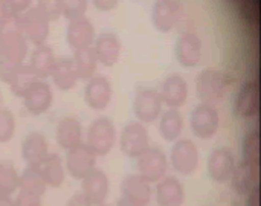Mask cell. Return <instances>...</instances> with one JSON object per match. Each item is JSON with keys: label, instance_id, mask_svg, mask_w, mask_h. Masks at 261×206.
I'll return each mask as SVG.
<instances>
[{"label": "cell", "instance_id": "cell-1", "mask_svg": "<svg viewBox=\"0 0 261 206\" xmlns=\"http://www.w3.org/2000/svg\"><path fill=\"white\" fill-rule=\"evenodd\" d=\"M28 55V38L24 37L17 17L0 26V58L23 64Z\"/></svg>", "mask_w": 261, "mask_h": 206}, {"label": "cell", "instance_id": "cell-2", "mask_svg": "<svg viewBox=\"0 0 261 206\" xmlns=\"http://www.w3.org/2000/svg\"><path fill=\"white\" fill-rule=\"evenodd\" d=\"M116 142V128L110 118H96L87 128L86 145L98 156H107Z\"/></svg>", "mask_w": 261, "mask_h": 206}, {"label": "cell", "instance_id": "cell-3", "mask_svg": "<svg viewBox=\"0 0 261 206\" xmlns=\"http://www.w3.org/2000/svg\"><path fill=\"white\" fill-rule=\"evenodd\" d=\"M18 24L24 37L35 46L46 44V40L50 32V18L41 12L37 6H31L28 11L17 17Z\"/></svg>", "mask_w": 261, "mask_h": 206}, {"label": "cell", "instance_id": "cell-4", "mask_svg": "<svg viewBox=\"0 0 261 206\" xmlns=\"http://www.w3.org/2000/svg\"><path fill=\"white\" fill-rule=\"evenodd\" d=\"M226 92V78L216 69H205L196 81V93L202 104L219 102Z\"/></svg>", "mask_w": 261, "mask_h": 206}, {"label": "cell", "instance_id": "cell-5", "mask_svg": "<svg viewBox=\"0 0 261 206\" xmlns=\"http://www.w3.org/2000/svg\"><path fill=\"white\" fill-rule=\"evenodd\" d=\"M168 168L165 153L158 147H148L136 158V170L147 182H159L165 177Z\"/></svg>", "mask_w": 261, "mask_h": 206}, {"label": "cell", "instance_id": "cell-6", "mask_svg": "<svg viewBox=\"0 0 261 206\" xmlns=\"http://www.w3.org/2000/svg\"><path fill=\"white\" fill-rule=\"evenodd\" d=\"M170 161L176 173L182 176H191L199 168L200 154L196 144L191 139H180L174 142L171 148Z\"/></svg>", "mask_w": 261, "mask_h": 206}, {"label": "cell", "instance_id": "cell-7", "mask_svg": "<svg viewBox=\"0 0 261 206\" xmlns=\"http://www.w3.org/2000/svg\"><path fill=\"white\" fill-rule=\"evenodd\" d=\"M96 154L83 142L78 147L66 151L64 167L69 176L75 181H83L96 168Z\"/></svg>", "mask_w": 261, "mask_h": 206}, {"label": "cell", "instance_id": "cell-8", "mask_svg": "<svg viewBox=\"0 0 261 206\" xmlns=\"http://www.w3.org/2000/svg\"><path fill=\"white\" fill-rule=\"evenodd\" d=\"M219 125H220L219 112L214 109V106L210 104H199L190 116L191 132L199 139L214 138L219 130Z\"/></svg>", "mask_w": 261, "mask_h": 206}, {"label": "cell", "instance_id": "cell-9", "mask_svg": "<svg viewBox=\"0 0 261 206\" xmlns=\"http://www.w3.org/2000/svg\"><path fill=\"white\" fill-rule=\"evenodd\" d=\"M162 98L154 89H139L133 99V113L139 122L150 124L158 119L162 112Z\"/></svg>", "mask_w": 261, "mask_h": 206}, {"label": "cell", "instance_id": "cell-10", "mask_svg": "<svg viewBox=\"0 0 261 206\" xmlns=\"http://www.w3.org/2000/svg\"><path fill=\"white\" fill-rule=\"evenodd\" d=\"M236 158L229 148L220 147L211 151L206 164L208 176L216 184H225L231 181L236 170Z\"/></svg>", "mask_w": 261, "mask_h": 206}, {"label": "cell", "instance_id": "cell-11", "mask_svg": "<svg viewBox=\"0 0 261 206\" xmlns=\"http://www.w3.org/2000/svg\"><path fill=\"white\" fill-rule=\"evenodd\" d=\"M119 147L127 158L133 159H136L144 150L148 148V132L142 122H130L122 128Z\"/></svg>", "mask_w": 261, "mask_h": 206}, {"label": "cell", "instance_id": "cell-12", "mask_svg": "<svg viewBox=\"0 0 261 206\" xmlns=\"http://www.w3.org/2000/svg\"><path fill=\"white\" fill-rule=\"evenodd\" d=\"M113 96L112 83L106 76H93L84 87V101L89 109L102 112L109 107Z\"/></svg>", "mask_w": 261, "mask_h": 206}, {"label": "cell", "instance_id": "cell-13", "mask_svg": "<svg viewBox=\"0 0 261 206\" xmlns=\"http://www.w3.org/2000/svg\"><path fill=\"white\" fill-rule=\"evenodd\" d=\"M66 41L73 52L92 47L95 43V28L92 21L87 17L70 20L66 29Z\"/></svg>", "mask_w": 261, "mask_h": 206}, {"label": "cell", "instance_id": "cell-14", "mask_svg": "<svg viewBox=\"0 0 261 206\" xmlns=\"http://www.w3.org/2000/svg\"><path fill=\"white\" fill-rule=\"evenodd\" d=\"M52 102H54L52 87L43 80H38L23 96L24 109L34 116H40L46 113L52 107Z\"/></svg>", "mask_w": 261, "mask_h": 206}, {"label": "cell", "instance_id": "cell-15", "mask_svg": "<svg viewBox=\"0 0 261 206\" xmlns=\"http://www.w3.org/2000/svg\"><path fill=\"white\" fill-rule=\"evenodd\" d=\"M260 84L257 81H248L242 86L236 102L234 112L243 119H251L260 112Z\"/></svg>", "mask_w": 261, "mask_h": 206}, {"label": "cell", "instance_id": "cell-16", "mask_svg": "<svg viewBox=\"0 0 261 206\" xmlns=\"http://www.w3.org/2000/svg\"><path fill=\"white\" fill-rule=\"evenodd\" d=\"M109 191H110L109 177L99 168H95L90 174H87L81 181V193L93 206L106 203Z\"/></svg>", "mask_w": 261, "mask_h": 206}, {"label": "cell", "instance_id": "cell-17", "mask_svg": "<svg viewBox=\"0 0 261 206\" xmlns=\"http://www.w3.org/2000/svg\"><path fill=\"white\" fill-rule=\"evenodd\" d=\"M122 199L138 206H147L151 200V187L139 174H128L121 182Z\"/></svg>", "mask_w": 261, "mask_h": 206}, {"label": "cell", "instance_id": "cell-18", "mask_svg": "<svg viewBox=\"0 0 261 206\" xmlns=\"http://www.w3.org/2000/svg\"><path fill=\"white\" fill-rule=\"evenodd\" d=\"M174 55L180 66L184 67H194L199 64L202 57V41L200 38L193 34L187 32L182 34L174 46Z\"/></svg>", "mask_w": 261, "mask_h": 206}, {"label": "cell", "instance_id": "cell-19", "mask_svg": "<svg viewBox=\"0 0 261 206\" xmlns=\"http://www.w3.org/2000/svg\"><path fill=\"white\" fill-rule=\"evenodd\" d=\"M49 154L47 139L40 132H31L21 142V158L28 167H38Z\"/></svg>", "mask_w": 261, "mask_h": 206}, {"label": "cell", "instance_id": "cell-20", "mask_svg": "<svg viewBox=\"0 0 261 206\" xmlns=\"http://www.w3.org/2000/svg\"><path fill=\"white\" fill-rule=\"evenodd\" d=\"M159 95L165 106L170 109H179L188 99V84L180 75H170L164 80Z\"/></svg>", "mask_w": 261, "mask_h": 206}, {"label": "cell", "instance_id": "cell-21", "mask_svg": "<svg viewBox=\"0 0 261 206\" xmlns=\"http://www.w3.org/2000/svg\"><path fill=\"white\" fill-rule=\"evenodd\" d=\"M121 47L122 46H121L119 38L112 32H104L98 35V38H95V43H93L96 60L106 67H112L119 61Z\"/></svg>", "mask_w": 261, "mask_h": 206}, {"label": "cell", "instance_id": "cell-22", "mask_svg": "<svg viewBox=\"0 0 261 206\" xmlns=\"http://www.w3.org/2000/svg\"><path fill=\"white\" fill-rule=\"evenodd\" d=\"M180 6L174 0H158L151 11L153 26L161 32H170L179 18Z\"/></svg>", "mask_w": 261, "mask_h": 206}, {"label": "cell", "instance_id": "cell-23", "mask_svg": "<svg viewBox=\"0 0 261 206\" xmlns=\"http://www.w3.org/2000/svg\"><path fill=\"white\" fill-rule=\"evenodd\" d=\"M55 139H57V144L66 151L83 144V127L80 121L72 116L61 118L60 122L57 124Z\"/></svg>", "mask_w": 261, "mask_h": 206}, {"label": "cell", "instance_id": "cell-24", "mask_svg": "<svg viewBox=\"0 0 261 206\" xmlns=\"http://www.w3.org/2000/svg\"><path fill=\"white\" fill-rule=\"evenodd\" d=\"M156 202L159 206H182L185 202V188L176 177H164L156 185Z\"/></svg>", "mask_w": 261, "mask_h": 206}, {"label": "cell", "instance_id": "cell-25", "mask_svg": "<svg viewBox=\"0 0 261 206\" xmlns=\"http://www.w3.org/2000/svg\"><path fill=\"white\" fill-rule=\"evenodd\" d=\"M258 174H260V167L242 162L239 167H236L234 174L229 181L232 191L239 196H248L257 187Z\"/></svg>", "mask_w": 261, "mask_h": 206}, {"label": "cell", "instance_id": "cell-26", "mask_svg": "<svg viewBox=\"0 0 261 206\" xmlns=\"http://www.w3.org/2000/svg\"><path fill=\"white\" fill-rule=\"evenodd\" d=\"M50 78H52L54 84L57 86V89H60L63 92L72 90L80 80L73 58H67V57L58 58L54 66Z\"/></svg>", "mask_w": 261, "mask_h": 206}, {"label": "cell", "instance_id": "cell-27", "mask_svg": "<svg viewBox=\"0 0 261 206\" xmlns=\"http://www.w3.org/2000/svg\"><path fill=\"white\" fill-rule=\"evenodd\" d=\"M55 63H57V58L49 44L35 46V49L31 54V60H29V66L35 72L38 80H44V78L50 76Z\"/></svg>", "mask_w": 261, "mask_h": 206}, {"label": "cell", "instance_id": "cell-28", "mask_svg": "<svg viewBox=\"0 0 261 206\" xmlns=\"http://www.w3.org/2000/svg\"><path fill=\"white\" fill-rule=\"evenodd\" d=\"M46 185L50 188H60L66 179V167L58 154H47V158L37 167Z\"/></svg>", "mask_w": 261, "mask_h": 206}, {"label": "cell", "instance_id": "cell-29", "mask_svg": "<svg viewBox=\"0 0 261 206\" xmlns=\"http://www.w3.org/2000/svg\"><path fill=\"white\" fill-rule=\"evenodd\" d=\"M184 130V118L177 109H168L161 116L159 133L168 142H176Z\"/></svg>", "mask_w": 261, "mask_h": 206}, {"label": "cell", "instance_id": "cell-30", "mask_svg": "<svg viewBox=\"0 0 261 206\" xmlns=\"http://www.w3.org/2000/svg\"><path fill=\"white\" fill-rule=\"evenodd\" d=\"M73 63H75L80 80L89 81L90 78H93L95 72H96V66H98V60H96L93 46L87 47V49L75 50L73 52Z\"/></svg>", "mask_w": 261, "mask_h": 206}, {"label": "cell", "instance_id": "cell-31", "mask_svg": "<svg viewBox=\"0 0 261 206\" xmlns=\"http://www.w3.org/2000/svg\"><path fill=\"white\" fill-rule=\"evenodd\" d=\"M18 190L24 193H31L35 196H43L47 190V185L44 179L41 177L40 171L37 167H28L23 170L20 174V182H18Z\"/></svg>", "mask_w": 261, "mask_h": 206}, {"label": "cell", "instance_id": "cell-32", "mask_svg": "<svg viewBox=\"0 0 261 206\" xmlns=\"http://www.w3.org/2000/svg\"><path fill=\"white\" fill-rule=\"evenodd\" d=\"M38 81V76L35 75V72L32 70V67L29 64H21L18 67V70L15 72L14 78L11 80V83L8 84L11 92L18 96V98H23L24 93Z\"/></svg>", "mask_w": 261, "mask_h": 206}, {"label": "cell", "instance_id": "cell-33", "mask_svg": "<svg viewBox=\"0 0 261 206\" xmlns=\"http://www.w3.org/2000/svg\"><path fill=\"white\" fill-rule=\"evenodd\" d=\"M20 174L17 173L15 167L9 161L0 162V194L2 196H12L18 190Z\"/></svg>", "mask_w": 261, "mask_h": 206}, {"label": "cell", "instance_id": "cell-34", "mask_svg": "<svg viewBox=\"0 0 261 206\" xmlns=\"http://www.w3.org/2000/svg\"><path fill=\"white\" fill-rule=\"evenodd\" d=\"M242 156H243V162H246L249 165L260 167L261 138L257 130L251 132L245 136L243 144H242Z\"/></svg>", "mask_w": 261, "mask_h": 206}, {"label": "cell", "instance_id": "cell-35", "mask_svg": "<svg viewBox=\"0 0 261 206\" xmlns=\"http://www.w3.org/2000/svg\"><path fill=\"white\" fill-rule=\"evenodd\" d=\"M15 135V118L11 110L0 109V144L9 142Z\"/></svg>", "mask_w": 261, "mask_h": 206}, {"label": "cell", "instance_id": "cell-36", "mask_svg": "<svg viewBox=\"0 0 261 206\" xmlns=\"http://www.w3.org/2000/svg\"><path fill=\"white\" fill-rule=\"evenodd\" d=\"M89 0H61V14L70 21L84 17Z\"/></svg>", "mask_w": 261, "mask_h": 206}, {"label": "cell", "instance_id": "cell-37", "mask_svg": "<svg viewBox=\"0 0 261 206\" xmlns=\"http://www.w3.org/2000/svg\"><path fill=\"white\" fill-rule=\"evenodd\" d=\"M37 8L50 20H57L61 14V0H37Z\"/></svg>", "mask_w": 261, "mask_h": 206}, {"label": "cell", "instance_id": "cell-38", "mask_svg": "<svg viewBox=\"0 0 261 206\" xmlns=\"http://www.w3.org/2000/svg\"><path fill=\"white\" fill-rule=\"evenodd\" d=\"M20 66L21 64L12 63V61L5 60V58H0V81L5 83V84H9Z\"/></svg>", "mask_w": 261, "mask_h": 206}, {"label": "cell", "instance_id": "cell-39", "mask_svg": "<svg viewBox=\"0 0 261 206\" xmlns=\"http://www.w3.org/2000/svg\"><path fill=\"white\" fill-rule=\"evenodd\" d=\"M240 8H242V15L246 17L249 21L258 20V0H243Z\"/></svg>", "mask_w": 261, "mask_h": 206}, {"label": "cell", "instance_id": "cell-40", "mask_svg": "<svg viewBox=\"0 0 261 206\" xmlns=\"http://www.w3.org/2000/svg\"><path fill=\"white\" fill-rule=\"evenodd\" d=\"M14 206H41V197L31 193L20 191L14 199Z\"/></svg>", "mask_w": 261, "mask_h": 206}, {"label": "cell", "instance_id": "cell-41", "mask_svg": "<svg viewBox=\"0 0 261 206\" xmlns=\"http://www.w3.org/2000/svg\"><path fill=\"white\" fill-rule=\"evenodd\" d=\"M8 6L12 12V15L18 17L20 14H23L24 11H28L32 5V0H6Z\"/></svg>", "mask_w": 261, "mask_h": 206}, {"label": "cell", "instance_id": "cell-42", "mask_svg": "<svg viewBox=\"0 0 261 206\" xmlns=\"http://www.w3.org/2000/svg\"><path fill=\"white\" fill-rule=\"evenodd\" d=\"M246 206H261V190L258 185L246 196Z\"/></svg>", "mask_w": 261, "mask_h": 206}, {"label": "cell", "instance_id": "cell-43", "mask_svg": "<svg viewBox=\"0 0 261 206\" xmlns=\"http://www.w3.org/2000/svg\"><path fill=\"white\" fill-rule=\"evenodd\" d=\"M92 3L96 9L107 12V11H112L118 5V0H92Z\"/></svg>", "mask_w": 261, "mask_h": 206}, {"label": "cell", "instance_id": "cell-44", "mask_svg": "<svg viewBox=\"0 0 261 206\" xmlns=\"http://www.w3.org/2000/svg\"><path fill=\"white\" fill-rule=\"evenodd\" d=\"M66 206H93L86 197H84V194L83 193H78V194H73L69 200H67V203Z\"/></svg>", "mask_w": 261, "mask_h": 206}, {"label": "cell", "instance_id": "cell-45", "mask_svg": "<svg viewBox=\"0 0 261 206\" xmlns=\"http://www.w3.org/2000/svg\"><path fill=\"white\" fill-rule=\"evenodd\" d=\"M12 17H15V15H12L11 9L8 6V2L6 0H0V26L3 23H6L9 18H12Z\"/></svg>", "mask_w": 261, "mask_h": 206}, {"label": "cell", "instance_id": "cell-46", "mask_svg": "<svg viewBox=\"0 0 261 206\" xmlns=\"http://www.w3.org/2000/svg\"><path fill=\"white\" fill-rule=\"evenodd\" d=\"M0 206H14L11 196H0Z\"/></svg>", "mask_w": 261, "mask_h": 206}, {"label": "cell", "instance_id": "cell-47", "mask_svg": "<svg viewBox=\"0 0 261 206\" xmlns=\"http://www.w3.org/2000/svg\"><path fill=\"white\" fill-rule=\"evenodd\" d=\"M116 206H138V205H133V203H130V202H127V200L121 199V200L116 203Z\"/></svg>", "mask_w": 261, "mask_h": 206}, {"label": "cell", "instance_id": "cell-48", "mask_svg": "<svg viewBox=\"0 0 261 206\" xmlns=\"http://www.w3.org/2000/svg\"><path fill=\"white\" fill-rule=\"evenodd\" d=\"M229 3H232V5H242L243 3V0H228Z\"/></svg>", "mask_w": 261, "mask_h": 206}, {"label": "cell", "instance_id": "cell-49", "mask_svg": "<svg viewBox=\"0 0 261 206\" xmlns=\"http://www.w3.org/2000/svg\"><path fill=\"white\" fill-rule=\"evenodd\" d=\"M95 206H109V205H106V203H101V205H95Z\"/></svg>", "mask_w": 261, "mask_h": 206}, {"label": "cell", "instance_id": "cell-50", "mask_svg": "<svg viewBox=\"0 0 261 206\" xmlns=\"http://www.w3.org/2000/svg\"><path fill=\"white\" fill-rule=\"evenodd\" d=\"M0 102H2V93H0Z\"/></svg>", "mask_w": 261, "mask_h": 206}, {"label": "cell", "instance_id": "cell-51", "mask_svg": "<svg viewBox=\"0 0 261 206\" xmlns=\"http://www.w3.org/2000/svg\"><path fill=\"white\" fill-rule=\"evenodd\" d=\"M0 196H2V194H0Z\"/></svg>", "mask_w": 261, "mask_h": 206}]
</instances>
